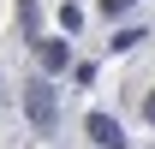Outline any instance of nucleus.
Returning a JSON list of instances; mask_svg holds the SVG:
<instances>
[{
    "label": "nucleus",
    "instance_id": "nucleus-1",
    "mask_svg": "<svg viewBox=\"0 0 155 149\" xmlns=\"http://www.w3.org/2000/svg\"><path fill=\"white\" fill-rule=\"evenodd\" d=\"M24 113H30V125L48 137L54 131V90H48V78H30L24 84Z\"/></svg>",
    "mask_w": 155,
    "mask_h": 149
},
{
    "label": "nucleus",
    "instance_id": "nucleus-2",
    "mask_svg": "<svg viewBox=\"0 0 155 149\" xmlns=\"http://www.w3.org/2000/svg\"><path fill=\"white\" fill-rule=\"evenodd\" d=\"M84 131H90V143H96V149H125V131H119L114 113H90Z\"/></svg>",
    "mask_w": 155,
    "mask_h": 149
},
{
    "label": "nucleus",
    "instance_id": "nucleus-4",
    "mask_svg": "<svg viewBox=\"0 0 155 149\" xmlns=\"http://www.w3.org/2000/svg\"><path fill=\"white\" fill-rule=\"evenodd\" d=\"M96 12H101V18H125V12H131V0H96Z\"/></svg>",
    "mask_w": 155,
    "mask_h": 149
},
{
    "label": "nucleus",
    "instance_id": "nucleus-3",
    "mask_svg": "<svg viewBox=\"0 0 155 149\" xmlns=\"http://www.w3.org/2000/svg\"><path fill=\"white\" fill-rule=\"evenodd\" d=\"M36 54H42V72H66L72 66V48L66 42H36Z\"/></svg>",
    "mask_w": 155,
    "mask_h": 149
},
{
    "label": "nucleus",
    "instance_id": "nucleus-5",
    "mask_svg": "<svg viewBox=\"0 0 155 149\" xmlns=\"http://www.w3.org/2000/svg\"><path fill=\"white\" fill-rule=\"evenodd\" d=\"M143 113H149V125H155V95H149V101H143Z\"/></svg>",
    "mask_w": 155,
    "mask_h": 149
}]
</instances>
